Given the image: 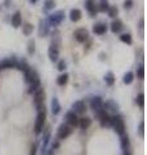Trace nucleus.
<instances>
[{
    "label": "nucleus",
    "mask_w": 147,
    "mask_h": 155,
    "mask_svg": "<svg viewBox=\"0 0 147 155\" xmlns=\"http://www.w3.org/2000/svg\"><path fill=\"white\" fill-rule=\"evenodd\" d=\"M60 111H61L60 101H58V98H53V101H52V113H53V115L60 114Z\"/></svg>",
    "instance_id": "obj_17"
},
{
    "label": "nucleus",
    "mask_w": 147,
    "mask_h": 155,
    "mask_svg": "<svg viewBox=\"0 0 147 155\" xmlns=\"http://www.w3.org/2000/svg\"><path fill=\"white\" fill-rule=\"evenodd\" d=\"M137 76L139 78V79H143L145 78V69H143V66H141L138 70H137Z\"/></svg>",
    "instance_id": "obj_33"
},
{
    "label": "nucleus",
    "mask_w": 147,
    "mask_h": 155,
    "mask_svg": "<svg viewBox=\"0 0 147 155\" xmlns=\"http://www.w3.org/2000/svg\"><path fill=\"white\" fill-rule=\"evenodd\" d=\"M139 25H141V26H139L141 28H143V19H141V22H139Z\"/></svg>",
    "instance_id": "obj_38"
},
{
    "label": "nucleus",
    "mask_w": 147,
    "mask_h": 155,
    "mask_svg": "<svg viewBox=\"0 0 147 155\" xmlns=\"http://www.w3.org/2000/svg\"><path fill=\"white\" fill-rule=\"evenodd\" d=\"M121 146H122V149H128V146H129V138L126 137V136H122V138H121Z\"/></svg>",
    "instance_id": "obj_31"
},
{
    "label": "nucleus",
    "mask_w": 147,
    "mask_h": 155,
    "mask_svg": "<svg viewBox=\"0 0 147 155\" xmlns=\"http://www.w3.org/2000/svg\"><path fill=\"white\" fill-rule=\"evenodd\" d=\"M34 51H35V43L34 40L28 41V54H34Z\"/></svg>",
    "instance_id": "obj_32"
},
{
    "label": "nucleus",
    "mask_w": 147,
    "mask_h": 155,
    "mask_svg": "<svg viewBox=\"0 0 147 155\" xmlns=\"http://www.w3.org/2000/svg\"><path fill=\"white\" fill-rule=\"evenodd\" d=\"M71 133H72L71 127H68V125H66V124H61L60 129H58V138H60V140H65Z\"/></svg>",
    "instance_id": "obj_5"
},
{
    "label": "nucleus",
    "mask_w": 147,
    "mask_h": 155,
    "mask_svg": "<svg viewBox=\"0 0 147 155\" xmlns=\"http://www.w3.org/2000/svg\"><path fill=\"white\" fill-rule=\"evenodd\" d=\"M35 104L38 106V110L45 109L44 107V92H43V89L40 88V87L36 89V93H35Z\"/></svg>",
    "instance_id": "obj_4"
},
{
    "label": "nucleus",
    "mask_w": 147,
    "mask_h": 155,
    "mask_svg": "<svg viewBox=\"0 0 147 155\" xmlns=\"http://www.w3.org/2000/svg\"><path fill=\"white\" fill-rule=\"evenodd\" d=\"M98 114H100V122L102 127H106V125L111 124V116L109 113H106L105 110H101Z\"/></svg>",
    "instance_id": "obj_9"
},
{
    "label": "nucleus",
    "mask_w": 147,
    "mask_h": 155,
    "mask_svg": "<svg viewBox=\"0 0 147 155\" xmlns=\"http://www.w3.org/2000/svg\"><path fill=\"white\" fill-rule=\"evenodd\" d=\"M103 107H105L106 113H114V114H116L117 110H119V105H117L115 101L109 100V101H106V102L103 104Z\"/></svg>",
    "instance_id": "obj_7"
},
{
    "label": "nucleus",
    "mask_w": 147,
    "mask_h": 155,
    "mask_svg": "<svg viewBox=\"0 0 147 155\" xmlns=\"http://www.w3.org/2000/svg\"><path fill=\"white\" fill-rule=\"evenodd\" d=\"M106 31H107V26L105 23H97L93 27V32L97 34V35H103V34H106Z\"/></svg>",
    "instance_id": "obj_14"
},
{
    "label": "nucleus",
    "mask_w": 147,
    "mask_h": 155,
    "mask_svg": "<svg viewBox=\"0 0 147 155\" xmlns=\"http://www.w3.org/2000/svg\"><path fill=\"white\" fill-rule=\"evenodd\" d=\"M45 116H47L45 109L39 110V114H38V118H36V123H35V133L36 134H39L41 132V129L44 127V123H45Z\"/></svg>",
    "instance_id": "obj_3"
},
{
    "label": "nucleus",
    "mask_w": 147,
    "mask_h": 155,
    "mask_svg": "<svg viewBox=\"0 0 147 155\" xmlns=\"http://www.w3.org/2000/svg\"><path fill=\"white\" fill-rule=\"evenodd\" d=\"M111 124H112V127H114V129L120 136H124L125 124H124V120H122V118L120 115H116V116H114V118H111Z\"/></svg>",
    "instance_id": "obj_2"
},
{
    "label": "nucleus",
    "mask_w": 147,
    "mask_h": 155,
    "mask_svg": "<svg viewBox=\"0 0 147 155\" xmlns=\"http://www.w3.org/2000/svg\"><path fill=\"white\" fill-rule=\"evenodd\" d=\"M54 5H56V3L53 2V0H47L44 9H45V11H49V9H53V8H54Z\"/></svg>",
    "instance_id": "obj_29"
},
{
    "label": "nucleus",
    "mask_w": 147,
    "mask_h": 155,
    "mask_svg": "<svg viewBox=\"0 0 147 155\" xmlns=\"http://www.w3.org/2000/svg\"><path fill=\"white\" fill-rule=\"evenodd\" d=\"M122 28V22L120 21V19H116V21H114L111 23V31L112 32H120Z\"/></svg>",
    "instance_id": "obj_18"
},
{
    "label": "nucleus",
    "mask_w": 147,
    "mask_h": 155,
    "mask_svg": "<svg viewBox=\"0 0 147 155\" xmlns=\"http://www.w3.org/2000/svg\"><path fill=\"white\" fill-rule=\"evenodd\" d=\"M137 104L139 105V107H143L145 106V94L141 93L138 97H137Z\"/></svg>",
    "instance_id": "obj_28"
},
{
    "label": "nucleus",
    "mask_w": 147,
    "mask_h": 155,
    "mask_svg": "<svg viewBox=\"0 0 147 155\" xmlns=\"http://www.w3.org/2000/svg\"><path fill=\"white\" fill-rule=\"evenodd\" d=\"M90 107L93 109L94 113H100L101 110H103V101H102L101 97H94L90 101Z\"/></svg>",
    "instance_id": "obj_6"
},
{
    "label": "nucleus",
    "mask_w": 147,
    "mask_h": 155,
    "mask_svg": "<svg viewBox=\"0 0 147 155\" xmlns=\"http://www.w3.org/2000/svg\"><path fill=\"white\" fill-rule=\"evenodd\" d=\"M49 138H51V132L47 130L45 134H44V141H43V150H41V155H44L47 153V146H48V142H49Z\"/></svg>",
    "instance_id": "obj_21"
},
{
    "label": "nucleus",
    "mask_w": 147,
    "mask_h": 155,
    "mask_svg": "<svg viewBox=\"0 0 147 155\" xmlns=\"http://www.w3.org/2000/svg\"><path fill=\"white\" fill-rule=\"evenodd\" d=\"M67 80H68V74H62V75H60L58 76V79H57V84L58 85H65L66 83H67Z\"/></svg>",
    "instance_id": "obj_23"
},
{
    "label": "nucleus",
    "mask_w": 147,
    "mask_h": 155,
    "mask_svg": "<svg viewBox=\"0 0 147 155\" xmlns=\"http://www.w3.org/2000/svg\"><path fill=\"white\" fill-rule=\"evenodd\" d=\"M32 30H34V26L31 25V23H26V25L23 26V34L24 35H31V32H32Z\"/></svg>",
    "instance_id": "obj_25"
},
{
    "label": "nucleus",
    "mask_w": 147,
    "mask_h": 155,
    "mask_svg": "<svg viewBox=\"0 0 147 155\" xmlns=\"http://www.w3.org/2000/svg\"><path fill=\"white\" fill-rule=\"evenodd\" d=\"M80 18H81V12L79 9H72L70 12V19L72 22H77Z\"/></svg>",
    "instance_id": "obj_19"
},
{
    "label": "nucleus",
    "mask_w": 147,
    "mask_h": 155,
    "mask_svg": "<svg viewBox=\"0 0 147 155\" xmlns=\"http://www.w3.org/2000/svg\"><path fill=\"white\" fill-rule=\"evenodd\" d=\"M48 54H49V58H51V61H57L58 60V56H60V52H58V48L56 45H52L51 48H49V52H48Z\"/></svg>",
    "instance_id": "obj_15"
},
{
    "label": "nucleus",
    "mask_w": 147,
    "mask_h": 155,
    "mask_svg": "<svg viewBox=\"0 0 147 155\" xmlns=\"http://www.w3.org/2000/svg\"><path fill=\"white\" fill-rule=\"evenodd\" d=\"M66 122L71 125V127H76L79 124V119H77V115L74 113V111H70V113L66 114Z\"/></svg>",
    "instance_id": "obj_12"
},
{
    "label": "nucleus",
    "mask_w": 147,
    "mask_h": 155,
    "mask_svg": "<svg viewBox=\"0 0 147 155\" xmlns=\"http://www.w3.org/2000/svg\"><path fill=\"white\" fill-rule=\"evenodd\" d=\"M72 109H74V113L75 114H84L87 111V105L84 101H76V102L72 105Z\"/></svg>",
    "instance_id": "obj_10"
},
{
    "label": "nucleus",
    "mask_w": 147,
    "mask_h": 155,
    "mask_svg": "<svg viewBox=\"0 0 147 155\" xmlns=\"http://www.w3.org/2000/svg\"><path fill=\"white\" fill-rule=\"evenodd\" d=\"M87 9L89 11L90 16L94 17L96 16V4H94V0H87Z\"/></svg>",
    "instance_id": "obj_20"
},
{
    "label": "nucleus",
    "mask_w": 147,
    "mask_h": 155,
    "mask_svg": "<svg viewBox=\"0 0 147 155\" xmlns=\"http://www.w3.org/2000/svg\"><path fill=\"white\" fill-rule=\"evenodd\" d=\"M63 17H65V12H63V11H58L54 14H52L51 18H49V21H51L52 25H58V23L62 22Z\"/></svg>",
    "instance_id": "obj_11"
},
{
    "label": "nucleus",
    "mask_w": 147,
    "mask_h": 155,
    "mask_svg": "<svg viewBox=\"0 0 147 155\" xmlns=\"http://www.w3.org/2000/svg\"><path fill=\"white\" fill-rule=\"evenodd\" d=\"M36 149H38V146L36 145H34V146L31 147V154L30 155H36Z\"/></svg>",
    "instance_id": "obj_37"
},
{
    "label": "nucleus",
    "mask_w": 147,
    "mask_h": 155,
    "mask_svg": "<svg viewBox=\"0 0 147 155\" xmlns=\"http://www.w3.org/2000/svg\"><path fill=\"white\" fill-rule=\"evenodd\" d=\"M79 124H80V128L83 130H87L88 128L90 127V124H92V120L90 118H88V116H84V118H81L79 120Z\"/></svg>",
    "instance_id": "obj_16"
},
{
    "label": "nucleus",
    "mask_w": 147,
    "mask_h": 155,
    "mask_svg": "<svg viewBox=\"0 0 147 155\" xmlns=\"http://www.w3.org/2000/svg\"><path fill=\"white\" fill-rule=\"evenodd\" d=\"M139 134L143 137V134H145V123L143 122H141L139 123Z\"/></svg>",
    "instance_id": "obj_36"
},
{
    "label": "nucleus",
    "mask_w": 147,
    "mask_h": 155,
    "mask_svg": "<svg viewBox=\"0 0 147 155\" xmlns=\"http://www.w3.org/2000/svg\"><path fill=\"white\" fill-rule=\"evenodd\" d=\"M132 5H133V0H125L124 2V8L125 9H130Z\"/></svg>",
    "instance_id": "obj_35"
},
{
    "label": "nucleus",
    "mask_w": 147,
    "mask_h": 155,
    "mask_svg": "<svg viewBox=\"0 0 147 155\" xmlns=\"http://www.w3.org/2000/svg\"><path fill=\"white\" fill-rule=\"evenodd\" d=\"M133 79H134V74L133 72H126V74L124 75V79H122V81H124L125 84H130L132 81H133Z\"/></svg>",
    "instance_id": "obj_24"
},
{
    "label": "nucleus",
    "mask_w": 147,
    "mask_h": 155,
    "mask_svg": "<svg viewBox=\"0 0 147 155\" xmlns=\"http://www.w3.org/2000/svg\"><path fill=\"white\" fill-rule=\"evenodd\" d=\"M105 81H106V84L107 85H114V83H115V75H114V72H111V71H109L107 74L105 75Z\"/></svg>",
    "instance_id": "obj_22"
},
{
    "label": "nucleus",
    "mask_w": 147,
    "mask_h": 155,
    "mask_svg": "<svg viewBox=\"0 0 147 155\" xmlns=\"http://www.w3.org/2000/svg\"><path fill=\"white\" fill-rule=\"evenodd\" d=\"M120 40L122 43H126V44H130L132 43V36L129 35V34H122V35L120 36Z\"/></svg>",
    "instance_id": "obj_27"
},
{
    "label": "nucleus",
    "mask_w": 147,
    "mask_h": 155,
    "mask_svg": "<svg viewBox=\"0 0 147 155\" xmlns=\"http://www.w3.org/2000/svg\"><path fill=\"white\" fill-rule=\"evenodd\" d=\"M100 9L101 12H106L107 9H109V2L107 0H101V3H100Z\"/></svg>",
    "instance_id": "obj_26"
},
{
    "label": "nucleus",
    "mask_w": 147,
    "mask_h": 155,
    "mask_svg": "<svg viewBox=\"0 0 147 155\" xmlns=\"http://www.w3.org/2000/svg\"><path fill=\"white\" fill-rule=\"evenodd\" d=\"M24 74H26V81L31 84L30 92L36 91L39 87H40V79H39L38 72H36L35 70H32V69H30V67H28V69L24 71Z\"/></svg>",
    "instance_id": "obj_1"
},
{
    "label": "nucleus",
    "mask_w": 147,
    "mask_h": 155,
    "mask_svg": "<svg viewBox=\"0 0 147 155\" xmlns=\"http://www.w3.org/2000/svg\"><path fill=\"white\" fill-rule=\"evenodd\" d=\"M74 36L79 43H84L88 39V31L85 28H77V30L74 32Z\"/></svg>",
    "instance_id": "obj_8"
},
{
    "label": "nucleus",
    "mask_w": 147,
    "mask_h": 155,
    "mask_svg": "<svg viewBox=\"0 0 147 155\" xmlns=\"http://www.w3.org/2000/svg\"><path fill=\"white\" fill-rule=\"evenodd\" d=\"M124 155H130V153H129V151H128V150H126V149H125V153H124Z\"/></svg>",
    "instance_id": "obj_39"
},
{
    "label": "nucleus",
    "mask_w": 147,
    "mask_h": 155,
    "mask_svg": "<svg viewBox=\"0 0 147 155\" xmlns=\"http://www.w3.org/2000/svg\"><path fill=\"white\" fill-rule=\"evenodd\" d=\"M21 25H22V16H21V13L19 12H16L12 16V26L17 28Z\"/></svg>",
    "instance_id": "obj_13"
},
{
    "label": "nucleus",
    "mask_w": 147,
    "mask_h": 155,
    "mask_svg": "<svg viewBox=\"0 0 147 155\" xmlns=\"http://www.w3.org/2000/svg\"><path fill=\"white\" fill-rule=\"evenodd\" d=\"M57 69L60 70V71H63V70H65V69H66V64H65V61H60V62H58Z\"/></svg>",
    "instance_id": "obj_34"
},
{
    "label": "nucleus",
    "mask_w": 147,
    "mask_h": 155,
    "mask_svg": "<svg viewBox=\"0 0 147 155\" xmlns=\"http://www.w3.org/2000/svg\"><path fill=\"white\" fill-rule=\"evenodd\" d=\"M107 11H109V16H110V17H116L117 12H119L116 7H109V9H107Z\"/></svg>",
    "instance_id": "obj_30"
}]
</instances>
